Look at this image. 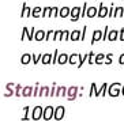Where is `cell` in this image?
Listing matches in <instances>:
<instances>
[{"label": "cell", "mask_w": 124, "mask_h": 121, "mask_svg": "<svg viewBox=\"0 0 124 121\" xmlns=\"http://www.w3.org/2000/svg\"><path fill=\"white\" fill-rule=\"evenodd\" d=\"M52 56L51 53H44L42 55V59H41V63L44 64V65H48V64H52Z\"/></svg>", "instance_id": "obj_22"}, {"label": "cell", "mask_w": 124, "mask_h": 121, "mask_svg": "<svg viewBox=\"0 0 124 121\" xmlns=\"http://www.w3.org/2000/svg\"><path fill=\"white\" fill-rule=\"evenodd\" d=\"M57 57H59V50L56 49L53 52V56H52V64H57Z\"/></svg>", "instance_id": "obj_43"}, {"label": "cell", "mask_w": 124, "mask_h": 121, "mask_svg": "<svg viewBox=\"0 0 124 121\" xmlns=\"http://www.w3.org/2000/svg\"><path fill=\"white\" fill-rule=\"evenodd\" d=\"M29 30H30V29H27V27H23V29H22V36H21V41H25L26 36H27V33H29Z\"/></svg>", "instance_id": "obj_45"}, {"label": "cell", "mask_w": 124, "mask_h": 121, "mask_svg": "<svg viewBox=\"0 0 124 121\" xmlns=\"http://www.w3.org/2000/svg\"><path fill=\"white\" fill-rule=\"evenodd\" d=\"M45 36H46V31L44 30H36V33H34V41H45Z\"/></svg>", "instance_id": "obj_13"}, {"label": "cell", "mask_w": 124, "mask_h": 121, "mask_svg": "<svg viewBox=\"0 0 124 121\" xmlns=\"http://www.w3.org/2000/svg\"><path fill=\"white\" fill-rule=\"evenodd\" d=\"M34 33H36V29L31 27L29 30V33H27V41H34Z\"/></svg>", "instance_id": "obj_36"}, {"label": "cell", "mask_w": 124, "mask_h": 121, "mask_svg": "<svg viewBox=\"0 0 124 121\" xmlns=\"http://www.w3.org/2000/svg\"><path fill=\"white\" fill-rule=\"evenodd\" d=\"M94 59H95V53H94V52H89L87 61H89V64H90V65H93V64H94Z\"/></svg>", "instance_id": "obj_40"}, {"label": "cell", "mask_w": 124, "mask_h": 121, "mask_svg": "<svg viewBox=\"0 0 124 121\" xmlns=\"http://www.w3.org/2000/svg\"><path fill=\"white\" fill-rule=\"evenodd\" d=\"M15 87H16L15 83H7V85H6V88H15Z\"/></svg>", "instance_id": "obj_50"}, {"label": "cell", "mask_w": 124, "mask_h": 121, "mask_svg": "<svg viewBox=\"0 0 124 121\" xmlns=\"http://www.w3.org/2000/svg\"><path fill=\"white\" fill-rule=\"evenodd\" d=\"M70 15H71V8L70 7H67V6H64V7H62L60 8V11H59V16L60 18H68Z\"/></svg>", "instance_id": "obj_11"}, {"label": "cell", "mask_w": 124, "mask_h": 121, "mask_svg": "<svg viewBox=\"0 0 124 121\" xmlns=\"http://www.w3.org/2000/svg\"><path fill=\"white\" fill-rule=\"evenodd\" d=\"M79 90L80 88L78 86H71V87H68V90H67V99L68 101H75L78 98Z\"/></svg>", "instance_id": "obj_2"}, {"label": "cell", "mask_w": 124, "mask_h": 121, "mask_svg": "<svg viewBox=\"0 0 124 121\" xmlns=\"http://www.w3.org/2000/svg\"><path fill=\"white\" fill-rule=\"evenodd\" d=\"M70 36H71V31L70 30H63L62 41H70Z\"/></svg>", "instance_id": "obj_33"}, {"label": "cell", "mask_w": 124, "mask_h": 121, "mask_svg": "<svg viewBox=\"0 0 124 121\" xmlns=\"http://www.w3.org/2000/svg\"><path fill=\"white\" fill-rule=\"evenodd\" d=\"M64 114H66V107L57 106V107H55V116H53V118H55L56 121H60V120H63Z\"/></svg>", "instance_id": "obj_6"}, {"label": "cell", "mask_w": 124, "mask_h": 121, "mask_svg": "<svg viewBox=\"0 0 124 121\" xmlns=\"http://www.w3.org/2000/svg\"><path fill=\"white\" fill-rule=\"evenodd\" d=\"M113 14H115V4H110V7H109V14H108V16L109 18H113Z\"/></svg>", "instance_id": "obj_47"}, {"label": "cell", "mask_w": 124, "mask_h": 121, "mask_svg": "<svg viewBox=\"0 0 124 121\" xmlns=\"http://www.w3.org/2000/svg\"><path fill=\"white\" fill-rule=\"evenodd\" d=\"M98 41H102V30H94L91 37V44H95Z\"/></svg>", "instance_id": "obj_10"}, {"label": "cell", "mask_w": 124, "mask_h": 121, "mask_svg": "<svg viewBox=\"0 0 124 121\" xmlns=\"http://www.w3.org/2000/svg\"><path fill=\"white\" fill-rule=\"evenodd\" d=\"M97 15H98V8L97 7L91 6V7L87 8V12H86V16H87V18H94Z\"/></svg>", "instance_id": "obj_16"}, {"label": "cell", "mask_w": 124, "mask_h": 121, "mask_svg": "<svg viewBox=\"0 0 124 121\" xmlns=\"http://www.w3.org/2000/svg\"><path fill=\"white\" fill-rule=\"evenodd\" d=\"M121 95L124 97V85H123V87H121Z\"/></svg>", "instance_id": "obj_51"}, {"label": "cell", "mask_w": 124, "mask_h": 121, "mask_svg": "<svg viewBox=\"0 0 124 121\" xmlns=\"http://www.w3.org/2000/svg\"><path fill=\"white\" fill-rule=\"evenodd\" d=\"M55 40V30H48L46 31V36H45V41H53Z\"/></svg>", "instance_id": "obj_27"}, {"label": "cell", "mask_w": 124, "mask_h": 121, "mask_svg": "<svg viewBox=\"0 0 124 121\" xmlns=\"http://www.w3.org/2000/svg\"><path fill=\"white\" fill-rule=\"evenodd\" d=\"M59 11H60V8H59V7H52V16H51V18H57V16H59Z\"/></svg>", "instance_id": "obj_41"}, {"label": "cell", "mask_w": 124, "mask_h": 121, "mask_svg": "<svg viewBox=\"0 0 124 121\" xmlns=\"http://www.w3.org/2000/svg\"><path fill=\"white\" fill-rule=\"evenodd\" d=\"M56 90H57V85H56V83H52V87H51V95H49V97H56Z\"/></svg>", "instance_id": "obj_42"}, {"label": "cell", "mask_w": 124, "mask_h": 121, "mask_svg": "<svg viewBox=\"0 0 124 121\" xmlns=\"http://www.w3.org/2000/svg\"><path fill=\"white\" fill-rule=\"evenodd\" d=\"M79 59H80V55H79V53H72V55L68 57V63L71 64V65H78Z\"/></svg>", "instance_id": "obj_14"}, {"label": "cell", "mask_w": 124, "mask_h": 121, "mask_svg": "<svg viewBox=\"0 0 124 121\" xmlns=\"http://www.w3.org/2000/svg\"><path fill=\"white\" fill-rule=\"evenodd\" d=\"M42 116H44V107L42 106H36L33 109V113H31V118L36 121L41 120L42 118Z\"/></svg>", "instance_id": "obj_5"}, {"label": "cell", "mask_w": 124, "mask_h": 121, "mask_svg": "<svg viewBox=\"0 0 124 121\" xmlns=\"http://www.w3.org/2000/svg\"><path fill=\"white\" fill-rule=\"evenodd\" d=\"M80 11H82V7L79 6H75V7L71 8V15H70V18H71V22H78L80 19Z\"/></svg>", "instance_id": "obj_3"}, {"label": "cell", "mask_w": 124, "mask_h": 121, "mask_svg": "<svg viewBox=\"0 0 124 121\" xmlns=\"http://www.w3.org/2000/svg\"><path fill=\"white\" fill-rule=\"evenodd\" d=\"M87 8H89V6H87V3L85 1V3H83V6H82V11H80V18H85V16H86Z\"/></svg>", "instance_id": "obj_35"}, {"label": "cell", "mask_w": 124, "mask_h": 121, "mask_svg": "<svg viewBox=\"0 0 124 121\" xmlns=\"http://www.w3.org/2000/svg\"><path fill=\"white\" fill-rule=\"evenodd\" d=\"M31 61H33V53H23L21 57V63L23 65H29Z\"/></svg>", "instance_id": "obj_9"}, {"label": "cell", "mask_w": 124, "mask_h": 121, "mask_svg": "<svg viewBox=\"0 0 124 121\" xmlns=\"http://www.w3.org/2000/svg\"><path fill=\"white\" fill-rule=\"evenodd\" d=\"M63 37V30H55V40L53 41H62Z\"/></svg>", "instance_id": "obj_37"}, {"label": "cell", "mask_w": 124, "mask_h": 121, "mask_svg": "<svg viewBox=\"0 0 124 121\" xmlns=\"http://www.w3.org/2000/svg\"><path fill=\"white\" fill-rule=\"evenodd\" d=\"M108 34H109V26H105L104 27V31H102V41L108 40Z\"/></svg>", "instance_id": "obj_39"}, {"label": "cell", "mask_w": 124, "mask_h": 121, "mask_svg": "<svg viewBox=\"0 0 124 121\" xmlns=\"http://www.w3.org/2000/svg\"><path fill=\"white\" fill-rule=\"evenodd\" d=\"M42 55H44V53H42ZM42 55H41V53H38V55H33V64L34 65H38V61H41Z\"/></svg>", "instance_id": "obj_31"}, {"label": "cell", "mask_w": 124, "mask_h": 121, "mask_svg": "<svg viewBox=\"0 0 124 121\" xmlns=\"http://www.w3.org/2000/svg\"><path fill=\"white\" fill-rule=\"evenodd\" d=\"M41 15H42V7H34L31 10V16L33 18H41Z\"/></svg>", "instance_id": "obj_23"}, {"label": "cell", "mask_w": 124, "mask_h": 121, "mask_svg": "<svg viewBox=\"0 0 124 121\" xmlns=\"http://www.w3.org/2000/svg\"><path fill=\"white\" fill-rule=\"evenodd\" d=\"M53 116H55V107L53 106H46L44 107V116H42V118H44L45 121H49L53 118Z\"/></svg>", "instance_id": "obj_4"}, {"label": "cell", "mask_w": 124, "mask_h": 121, "mask_svg": "<svg viewBox=\"0 0 124 121\" xmlns=\"http://www.w3.org/2000/svg\"><path fill=\"white\" fill-rule=\"evenodd\" d=\"M52 16V7H44L42 8V15L41 18H51Z\"/></svg>", "instance_id": "obj_25"}, {"label": "cell", "mask_w": 124, "mask_h": 121, "mask_svg": "<svg viewBox=\"0 0 124 121\" xmlns=\"http://www.w3.org/2000/svg\"><path fill=\"white\" fill-rule=\"evenodd\" d=\"M119 40L124 41V27H121V29L119 30Z\"/></svg>", "instance_id": "obj_48"}, {"label": "cell", "mask_w": 124, "mask_h": 121, "mask_svg": "<svg viewBox=\"0 0 124 121\" xmlns=\"http://www.w3.org/2000/svg\"><path fill=\"white\" fill-rule=\"evenodd\" d=\"M89 59V53H86V55H83V56H80V59H79V63H78V68H80V67L83 65L85 64V61H86V60Z\"/></svg>", "instance_id": "obj_29"}, {"label": "cell", "mask_w": 124, "mask_h": 121, "mask_svg": "<svg viewBox=\"0 0 124 121\" xmlns=\"http://www.w3.org/2000/svg\"><path fill=\"white\" fill-rule=\"evenodd\" d=\"M119 64H120V65H124V53L120 55V57H119Z\"/></svg>", "instance_id": "obj_49"}, {"label": "cell", "mask_w": 124, "mask_h": 121, "mask_svg": "<svg viewBox=\"0 0 124 121\" xmlns=\"http://www.w3.org/2000/svg\"><path fill=\"white\" fill-rule=\"evenodd\" d=\"M68 57L70 56L67 55V53H60L57 57V64L59 65H64V64H67L68 63Z\"/></svg>", "instance_id": "obj_17"}, {"label": "cell", "mask_w": 124, "mask_h": 121, "mask_svg": "<svg viewBox=\"0 0 124 121\" xmlns=\"http://www.w3.org/2000/svg\"><path fill=\"white\" fill-rule=\"evenodd\" d=\"M31 10H33V8L27 7V6H26V3H23L22 12H21V18H29V16H31Z\"/></svg>", "instance_id": "obj_12"}, {"label": "cell", "mask_w": 124, "mask_h": 121, "mask_svg": "<svg viewBox=\"0 0 124 121\" xmlns=\"http://www.w3.org/2000/svg\"><path fill=\"white\" fill-rule=\"evenodd\" d=\"M22 91H23V86L22 85H16V87H15V97L18 98V97L22 95Z\"/></svg>", "instance_id": "obj_30"}, {"label": "cell", "mask_w": 124, "mask_h": 121, "mask_svg": "<svg viewBox=\"0 0 124 121\" xmlns=\"http://www.w3.org/2000/svg\"><path fill=\"white\" fill-rule=\"evenodd\" d=\"M29 113H30V106H25V107H23L22 121H27V120H29Z\"/></svg>", "instance_id": "obj_28"}, {"label": "cell", "mask_w": 124, "mask_h": 121, "mask_svg": "<svg viewBox=\"0 0 124 121\" xmlns=\"http://www.w3.org/2000/svg\"><path fill=\"white\" fill-rule=\"evenodd\" d=\"M121 87H123V85L119 83V82H115V83L109 85V86H108V95L112 97V98L119 97L121 94Z\"/></svg>", "instance_id": "obj_1"}, {"label": "cell", "mask_w": 124, "mask_h": 121, "mask_svg": "<svg viewBox=\"0 0 124 121\" xmlns=\"http://www.w3.org/2000/svg\"><path fill=\"white\" fill-rule=\"evenodd\" d=\"M124 16V7H115L113 18H123Z\"/></svg>", "instance_id": "obj_24"}, {"label": "cell", "mask_w": 124, "mask_h": 121, "mask_svg": "<svg viewBox=\"0 0 124 121\" xmlns=\"http://www.w3.org/2000/svg\"><path fill=\"white\" fill-rule=\"evenodd\" d=\"M67 90H68V87H66V86H57V90H56V97H67Z\"/></svg>", "instance_id": "obj_18"}, {"label": "cell", "mask_w": 124, "mask_h": 121, "mask_svg": "<svg viewBox=\"0 0 124 121\" xmlns=\"http://www.w3.org/2000/svg\"><path fill=\"white\" fill-rule=\"evenodd\" d=\"M40 88H41V86L38 85V83H36V85H34V93H33V97H38V94H40Z\"/></svg>", "instance_id": "obj_44"}, {"label": "cell", "mask_w": 124, "mask_h": 121, "mask_svg": "<svg viewBox=\"0 0 124 121\" xmlns=\"http://www.w3.org/2000/svg\"><path fill=\"white\" fill-rule=\"evenodd\" d=\"M112 57H113L112 53L105 55V61H104V64H105V65H110V64H112Z\"/></svg>", "instance_id": "obj_34"}, {"label": "cell", "mask_w": 124, "mask_h": 121, "mask_svg": "<svg viewBox=\"0 0 124 121\" xmlns=\"http://www.w3.org/2000/svg\"><path fill=\"white\" fill-rule=\"evenodd\" d=\"M108 86H109L108 83H102L101 87L97 88V91H95L94 95L95 97H105L106 94H108Z\"/></svg>", "instance_id": "obj_8"}, {"label": "cell", "mask_w": 124, "mask_h": 121, "mask_svg": "<svg viewBox=\"0 0 124 121\" xmlns=\"http://www.w3.org/2000/svg\"><path fill=\"white\" fill-rule=\"evenodd\" d=\"M33 93H34V86H27V87H23V91H22V97L25 98H29V97H33Z\"/></svg>", "instance_id": "obj_15"}, {"label": "cell", "mask_w": 124, "mask_h": 121, "mask_svg": "<svg viewBox=\"0 0 124 121\" xmlns=\"http://www.w3.org/2000/svg\"><path fill=\"white\" fill-rule=\"evenodd\" d=\"M97 85H95L94 82H93V83H91V86H90V93H89V97H93L95 94V91H97Z\"/></svg>", "instance_id": "obj_38"}, {"label": "cell", "mask_w": 124, "mask_h": 121, "mask_svg": "<svg viewBox=\"0 0 124 121\" xmlns=\"http://www.w3.org/2000/svg\"><path fill=\"white\" fill-rule=\"evenodd\" d=\"M119 40V30H109V34H108V41H110V42H113V41Z\"/></svg>", "instance_id": "obj_19"}, {"label": "cell", "mask_w": 124, "mask_h": 121, "mask_svg": "<svg viewBox=\"0 0 124 121\" xmlns=\"http://www.w3.org/2000/svg\"><path fill=\"white\" fill-rule=\"evenodd\" d=\"M86 31H87V26H83L82 34H80V41H85V38H86Z\"/></svg>", "instance_id": "obj_46"}, {"label": "cell", "mask_w": 124, "mask_h": 121, "mask_svg": "<svg viewBox=\"0 0 124 121\" xmlns=\"http://www.w3.org/2000/svg\"><path fill=\"white\" fill-rule=\"evenodd\" d=\"M108 14H109V8L105 7V4H104V1H101L100 3V7H98V18H105V16H108Z\"/></svg>", "instance_id": "obj_7"}, {"label": "cell", "mask_w": 124, "mask_h": 121, "mask_svg": "<svg viewBox=\"0 0 124 121\" xmlns=\"http://www.w3.org/2000/svg\"><path fill=\"white\" fill-rule=\"evenodd\" d=\"M80 34H82V31L80 30H72L71 31V36H70V41H80Z\"/></svg>", "instance_id": "obj_21"}, {"label": "cell", "mask_w": 124, "mask_h": 121, "mask_svg": "<svg viewBox=\"0 0 124 121\" xmlns=\"http://www.w3.org/2000/svg\"><path fill=\"white\" fill-rule=\"evenodd\" d=\"M15 95V88H6V91H4V97L8 98V97H12Z\"/></svg>", "instance_id": "obj_32"}, {"label": "cell", "mask_w": 124, "mask_h": 121, "mask_svg": "<svg viewBox=\"0 0 124 121\" xmlns=\"http://www.w3.org/2000/svg\"><path fill=\"white\" fill-rule=\"evenodd\" d=\"M104 61H105V55H104V53H98V55H95L94 64H97V65H100V64H102Z\"/></svg>", "instance_id": "obj_26"}, {"label": "cell", "mask_w": 124, "mask_h": 121, "mask_svg": "<svg viewBox=\"0 0 124 121\" xmlns=\"http://www.w3.org/2000/svg\"><path fill=\"white\" fill-rule=\"evenodd\" d=\"M51 95V87L49 86H41L38 97H49Z\"/></svg>", "instance_id": "obj_20"}]
</instances>
